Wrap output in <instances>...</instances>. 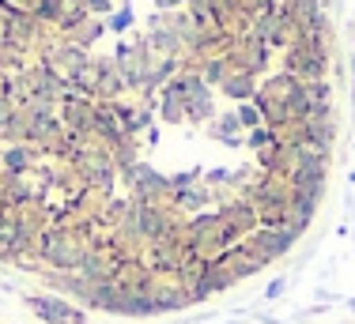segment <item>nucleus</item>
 Returning <instances> with one entry per match:
<instances>
[{"label":"nucleus","instance_id":"nucleus-5","mask_svg":"<svg viewBox=\"0 0 355 324\" xmlns=\"http://www.w3.org/2000/svg\"><path fill=\"white\" fill-rule=\"evenodd\" d=\"M295 242H299V234H295L291 226H257L250 237H242V245H246L265 268L276 264V260H284L287 253L295 249Z\"/></svg>","mask_w":355,"mask_h":324},{"label":"nucleus","instance_id":"nucleus-22","mask_svg":"<svg viewBox=\"0 0 355 324\" xmlns=\"http://www.w3.org/2000/svg\"><path fill=\"white\" fill-rule=\"evenodd\" d=\"M178 4H185V0H155V8H159V12H174Z\"/></svg>","mask_w":355,"mask_h":324},{"label":"nucleus","instance_id":"nucleus-13","mask_svg":"<svg viewBox=\"0 0 355 324\" xmlns=\"http://www.w3.org/2000/svg\"><path fill=\"white\" fill-rule=\"evenodd\" d=\"M208 136L219 143H227V147H239V143H246V136H242V125L234 114H223V117H212V125H208Z\"/></svg>","mask_w":355,"mask_h":324},{"label":"nucleus","instance_id":"nucleus-6","mask_svg":"<svg viewBox=\"0 0 355 324\" xmlns=\"http://www.w3.org/2000/svg\"><path fill=\"white\" fill-rule=\"evenodd\" d=\"M151 302H155L159 317H163V313H182V309L193 305L185 283H178L174 276H166V271H155V279H151Z\"/></svg>","mask_w":355,"mask_h":324},{"label":"nucleus","instance_id":"nucleus-19","mask_svg":"<svg viewBox=\"0 0 355 324\" xmlns=\"http://www.w3.org/2000/svg\"><path fill=\"white\" fill-rule=\"evenodd\" d=\"M287 287H291V276H276L272 283L265 287V302H276V298H284Z\"/></svg>","mask_w":355,"mask_h":324},{"label":"nucleus","instance_id":"nucleus-9","mask_svg":"<svg viewBox=\"0 0 355 324\" xmlns=\"http://www.w3.org/2000/svg\"><path fill=\"white\" fill-rule=\"evenodd\" d=\"M76 162H80V174L87 185H95V189H110L114 185V159L103 155V151H83V155H76Z\"/></svg>","mask_w":355,"mask_h":324},{"label":"nucleus","instance_id":"nucleus-16","mask_svg":"<svg viewBox=\"0 0 355 324\" xmlns=\"http://www.w3.org/2000/svg\"><path fill=\"white\" fill-rule=\"evenodd\" d=\"M103 23H80V27H76V34H72V46H80V49H91L95 46L98 38H103Z\"/></svg>","mask_w":355,"mask_h":324},{"label":"nucleus","instance_id":"nucleus-7","mask_svg":"<svg viewBox=\"0 0 355 324\" xmlns=\"http://www.w3.org/2000/svg\"><path fill=\"white\" fill-rule=\"evenodd\" d=\"M227 57H231V68L250 72L253 80H257V72H265V68H268V42H261L257 34H242Z\"/></svg>","mask_w":355,"mask_h":324},{"label":"nucleus","instance_id":"nucleus-1","mask_svg":"<svg viewBox=\"0 0 355 324\" xmlns=\"http://www.w3.org/2000/svg\"><path fill=\"white\" fill-rule=\"evenodd\" d=\"M182 237H185V245H189V253L200 260H219L223 253H231L234 245L242 242V237L227 226V219L219 215V211H200L189 223H182Z\"/></svg>","mask_w":355,"mask_h":324},{"label":"nucleus","instance_id":"nucleus-14","mask_svg":"<svg viewBox=\"0 0 355 324\" xmlns=\"http://www.w3.org/2000/svg\"><path fill=\"white\" fill-rule=\"evenodd\" d=\"M0 162H4V170L12 177H19V174H27V170L35 166V151H31L27 143H15V147L4 151V159H0Z\"/></svg>","mask_w":355,"mask_h":324},{"label":"nucleus","instance_id":"nucleus-18","mask_svg":"<svg viewBox=\"0 0 355 324\" xmlns=\"http://www.w3.org/2000/svg\"><path fill=\"white\" fill-rule=\"evenodd\" d=\"M132 23H137V15H132V8L125 4L121 12H110V19H106V30H114V34H125L132 27Z\"/></svg>","mask_w":355,"mask_h":324},{"label":"nucleus","instance_id":"nucleus-8","mask_svg":"<svg viewBox=\"0 0 355 324\" xmlns=\"http://www.w3.org/2000/svg\"><path fill=\"white\" fill-rule=\"evenodd\" d=\"M216 264H219V268H223V276L231 279L234 287H239L242 279H250V276H257V271H265V264H261L257 257H253V253H250V249H246V245H242V242L234 245L231 253H223V257H219Z\"/></svg>","mask_w":355,"mask_h":324},{"label":"nucleus","instance_id":"nucleus-15","mask_svg":"<svg viewBox=\"0 0 355 324\" xmlns=\"http://www.w3.org/2000/svg\"><path fill=\"white\" fill-rule=\"evenodd\" d=\"M208 185H189V189H182V192H174V200H178V211H197V208H205L208 204Z\"/></svg>","mask_w":355,"mask_h":324},{"label":"nucleus","instance_id":"nucleus-12","mask_svg":"<svg viewBox=\"0 0 355 324\" xmlns=\"http://www.w3.org/2000/svg\"><path fill=\"white\" fill-rule=\"evenodd\" d=\"M219 91H223L231 102H250L257 95V80H253L250 72H239V68H231V75H227L223 83H219Z\"/></svg>","mask_w":355,"mask_h":324},{"label":"nucleus","instance_id":"nucleus-2","mask_svg":"<svg viewBox=\"0 0 355 324\" xmlns=\"http://www.w3.org/2000/svg\"><path fill=\"white\" fill-rule=\"evenodd\" d=\"M91 242L80 237L72 226H53L42 230L38 237V260L46 264L49 271H80V264L87 260Z\"/></svg>","mask_w":355,"mask_h":324},{"label":"nucleus","instance_id":"nucleus-10","mask_svg":"<svg viewBox=\"0 0 355 324\" xmlns=\"http://www.w3.org/2000/svg\"><path fill=\"white\" fill-rule=\"evenodd\" d=\"M216 117V102H212V87L193 72V83H189V95H185V121H212Z\"/></svg>","mask_w":355,"mask_h":324},{"label":"nucleus","instance_id":"nucleus-20","mask_svg":"<svg viewBox=\"0 0 355 324\" xmlns=\"http://www.w3.org/2000/svg\"><path fill=\"white\" fill-rule=\"evenodd\" d=\"M87 15H110L114 12V0H80Z\"/></svg>","mask_w":355,"mask_h":324},{"label":"nucleus","instance_id":"nucleus-3","mask_svg":"<svg viewBox=\"0 0 355 324\" xmlns=\"http://www.w3.org/2000/svg\"><path fill=\"white\" fill-rule=\"evenodd\" d=\"M182 226V223H174V215H171V208H163V204H140V200H132V208H129V215H125V230H129L137 242H159V237H166V234H174V230Z\"/></svg>","mask_w":355,"mask_h":324},{"label":"nucleus","instance_id":"nucleus-11","mask_svg":"<svg viewBox=\"0 0 355 324\" xmlns=\"http://www.w3.org/2000/svg\"><path fill=\"white\" fill-rule=\"evenodd\" d=\"M219 215L227 219V226H231L239 237H250L253 230L261 226V215H257V208H253L250 200H231V204H223V208H219Z\"/></svg>","mask_w":355,"mask_h":324},{"label":"nucleus","instance_id":"nucleus-17","mask_svg":"<svg viewBox=\"0 0 355 324\" xmlns=\"http://www.w3.org/2000/svg\"><path fill=\"white\" fill-rule=\"evenodd\" d=\"M234 117H239V125L246 132H253V129H261V125H265V121H261V109L253 106V102H239V106H234Z\"/></svg>","mask_w":355,"mask_h":324},{"label":"nucleus","instance_id":"nucleus-4","mask_svg":"<svg viewBox=\"0 0 355 324\" xmlns=\"http://www.w3.org/2000/svg\"><path fill=\"white\" fill-rule=\"evenodd\" d=\"M23 305L42 321V324H91V313L83 305L69 302V298L53 294V291H27Z\"/></svg>","mask_w":355,"mask_h":324},{"label":"nucleus","instance_id":"nucleus-21","mask_svg":"<svg viewBox=\"0 0 355 324\" xmlns=\"http://www.w3.org/2000/svg\"><path fill=\"white\" fill-rule=\"evenodd\" d=\"M239 8L246 15H261V12H268V8H276L272 0H239Z\"/></svg>","mask_w":355,"mask_h":324}]
</instances>
